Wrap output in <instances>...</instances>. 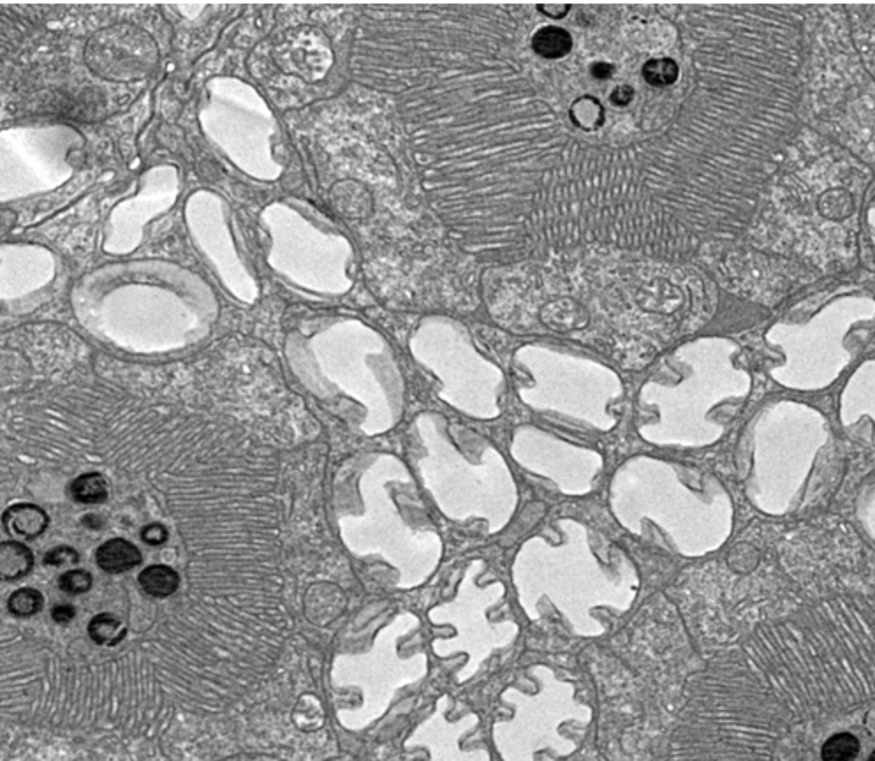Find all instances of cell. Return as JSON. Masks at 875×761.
Returning a JSON list of instances; mask_svg holds the SVG:
<instances>
[{"label":"cell","mask_w":875,"mask_h":761,"mask_svg":"<svg viewBox=\"0 0 875 761\" xmlns=\"http://www.w3.org/2000/svg\"><path fill=\"white\" fill-rule=\"evenodd\" d=\"M743 496L770 518H796L828 503L844 478L840 439L823 414L795 402L761 407L736 443Z\"/></svg>","instance_id":"1"},{"label":"cell","mask_w":875,"mask_h":761,"mask_svg":"<svg viewBox=\"0 0 875 761\" xmlns=\"http://www.w3.org/2000/svg\"><path fill=\"white\" fill-rule=\"evenodd\" d=\"M562 545L543 536L527 541L513 564V584L518 601L530 621H539V603L546 598L576 636L599 638L606 626L594 615L596 608L625 614L640 592V575L624 550L610 566L592 548V532L573 518L555 524Z\"/></svg>","instance_id":"2"},{"label":"cell","mask_w":875,"mask_h":761,"mask_svg":"<svg viewBox=\"0 0 875 761\" xmlns=\"http://www.w3.org/2000/svg\"><path fill=\"white\" fill-rule=\"evenodd\" d=\"M265 258L282 281L309 293L342 295L351 288L353 245L309 201L284 198L259 214Z\"/></svg>","instance_id":"3"},{"label":"cell","mask_w":875,"mask_h":761,"mask_svg":"<svg viewBox=\"0 0 875 761\" xmlns=\"http://www.w3.org/2000/svg\"><path fill=\"white\" fill-rule=\"evenodd\" d=\"M645 462L661 487L648 518L666 545L687 559L721 550L735 531V501L726 485L698 467L648 457Z\"/></svg>","instance_id":"4"},{"label":"cell","mask_w":875,"mask_h":761,"mask_svg":"<svg viewBox=\"0 0 875 761\" xmlns=\"http://www.w3.org/2000/svg\"><path fill=\"white\" fill-rule=\"evenodd\" d=\"M198 122L208 143L243 175L265 184L282 177L284 163L275 154L279 120L250 83L226 74L210 78Z\"/></svg>","instance_id":"5"},{"label":"cell","mask_w":875,"mask_h":761,"mask_svg":"<svg viewBox=\"0 0 875 761\" xmlns=\"http://www.w3.org/2000/svg\"><path fill=\"white\" fill-rule=\"evenodd\" d=\"M529 677L536 680V695L516 686H509L500 695V702L515 714L508 721L493 723L495 751L502 761H536V754L546 749L557 758H567L578 751V744L562 737L560 726H589L594 709L578 702L573 682L559 679L550 666H530Z\"/></svg>","instance_id":"6"},{"label":"cell","mask_w":875,"mask_h":761,"mask_svg":"<svg viewBox=\"0 0 875 761\" xmlns=\"http://www.w3.org/2000/svg\"><path fill=\"white\" fill-rule=\"evenodd\" d=\"M85 148V136L69 124L6 127L0 133V203L55 193L80 171Z\"/></svg>","instance_id":"7"},{"label":"cell","mask_w":875,"mask_h":761,"mask_svg":"<svg viewBox=\"0 0 875 761\" xmlns=\"http://www.w3.org/2000/svg\"><path fill=\"white\" fill-rule=\"evenodd\" d=\"M485 571V561L472 559L458 584L455 598L428 610V621L434 626L455 629V635L435 638L432 642L435 656L441 659L455 658L460 654L467 656V663L455 673L456 684L460 686L481 670L493 652L508 649L520 635V626L515 621L492 622L488 619V612L506 596V585L492 582L481 587L478 578Z\"/></svg>","instance_id":"8"},{"label":"cell","mask_w":875,"mask_h":761,"mask_svg":"<svg viewBox=\"0 0 875 761\" xmlns=\"http://www.w3.org/2000/svg\"><path fill=\"white\" fill-rule=\"evenodd\" d=\"M420 617L404 612L379 631L372 651L356 658H340L333 680L342 688L361 689L360 709L340 710L339 721L351 732H361L388 712L400 689L420 684L427 679V652H416L411 658H400L398 640L418 631Z\"/></svg>","instance_id":"9"},{"label":"cell","mask_w":875,"mask_h":761,"mask_svg":"<svg viewBox=\"0 0 875 761\" xmlns=\"http://www.w3.org/2000/svg\"><path fill=\"white\" fill-rule=\"evenodd\" d=\"M231 219L228 201L210 189H198L185 201L184 224L192 247L236 300L254 303L259 298L258 277L238 249Z\"/></svg>","instance_id":"10"},{"label":"cell","mask_w":875,"mask_h":761,"mask_svg":"<svg viewBox=\"0 0 875 761\" xmlns=\"http://www.w3.org/2000/svg\"><path fill=\"white\" fill-rule=\"evenodd\" d=\"M182 194V173L177 164L150 166L138 180L136 193L118 201L104 221L101 249L108 256H131L145 242L150 222L170 214Z\"/></svg>","instance_id":"11"},{"label":"cell","mask_w":875,"mask_h":761,"mask_svg":"<svg viewBox=\"0 0 875 761\" xmlns=\"http://www.w3.org/2000/svg\"><path fill=\"white\" fill-rule=\"evenodd\" d=\"M60 272V258L46 245L4 242L0 247L2 300L22 302L52 288Z\"/></svg>","instance_id":"12"},{"label":"cell","mask_w":875,"mask_h":761,"mask_svg":"<svg viewBox=\"0 0 875 761\" xmlns=\"http://www.w3.org/2000/svg\"><path fill=\"white\" fill-rule=\"evenodd\" d=\"M449 705L451 698L448 695L437 700L434 712L405 739V751L425 749L428 751L427 761H492V754L486 747L467 751L460 746L465 735L478 728V714L467 712L460 719L449 721Z\"/></svg>","instance_id":"13"},{"label":"cell","mask_w":875,"mask_h":761,"mask_svg":"<svg viewBox=\"0 0 875 761\" xmlns=\"http://www.w3.org/2000/svg\"><path fill=\"white\" fill-rule=\"evenodd\" d=\"M839 420L853 441L875 448V362L861 367L846 386Z\"/></svg>","instance_id":"14"},{"label":"cell","mask_w":875,"mask_h":761,"mask_svg":"<svg viewBox=\"0 0 875 761\" xmlns=\"http://www.w3.org/2000/svg\"><path fill=\"white\" fill-rule=\"evenodd\" d=\"M96 562L97 566L106 573L118 575V573L138 568L143 562V554H141L140 548L131 541L124 540V538H113V540L104 541L103 545L97 548Z\"/></svg>","instance_id":"15"},{"label":"cell","mask_w":875,"mask_h":761,"mask_svg":"<svg viewBox=\"0 0 875 761\" xmlns=\"http://www.w3.org/2000/svg\"><path fill=\"white\" fill-rule=\"evenodd\" d=\"M4 527L16 536L34 540L48 529L50 518L43 508L32 503H16L4 511Z\"/></svg>","instance_id":"16"},{"label":"cell","mask_w":875,"mask_h":761,"mask_svg":"<svg viewBox=\"0 0 875 761\" xmlns=\"http://www.w3.org/2000/svg\"><path fill=\"white\" fill-rule=\"evenodd\" d=\"M853 522L861 536L875 545V467L863 476L856 488Z\"/></svg>","instance_id":"17"},{"label":"cell","mask_w":875,"mask_h":761,"mask_svg":"<svg viewBox=\"0 0 875 761\" xmlns=\"http://www.w3.org/2000/svg\"><path fill=\"white\" fill-rule=\"evenodd\" d=\"M180 575L177 569L168 564H152L138 575L141 591L155 599H166L173 596L180 587Z\"/></svg>","instance_id":"18"},{"label":"cell","mask_w":875,"mask_h":761,"mask_svg":"<svg viewBox=\"0 0 875 761\" xmlns=\"http://www.w3.org/2000/svg\"><path fill=\"white\" fill-rule=\"evenodd\" d=\"M34 568V554L25 543L6 541L2 543V578L15 582L27 577Z\"/></svg>","instance_id":"19"},{"label":"cell","mask_w":875,"mask_h":761,"mask_svg":"<svg viewBox=\"0 0 875 761\" xmlns=\"http://www.w3.org/2000/svg\"><path fill=\"white\" fill-rule=\"evenodd\" d=\"M69 496L74 503L103 504L110 497L108 481L101 473H83L69 483Z\"/></svg>","instance_id":"20"},{"label":"cell","mask_w":875,"mask_h":761,"mask_svg":"<svg viewBox=\"0 0 875 761\" xmlns=\"http://www.w3.org/2000/svg\"><path fill=\"white\" fill-rule=\"evenodd\" d=\"M87 633L90 640L101 647H117L118 643L124 642L127 628L118 617L104 612V614H97L89 622Z\"/></svg>","instance_id":"21"},{"label":"cell","mask_w":875,"mask_h":761,"mask_svg":"<svg viewBox=\"0 0 875 761\" xmlns=\"http://www.w3.org/2000/svg\"><path fill=\"white\" fill-rule=\"evenodd\" d=\"M861 753V742L851 732H837L821 744V761H854Z\"/></svg>","instance_id":"22"},{"label":"cell","mask_w":875,"mask_h":761,"mask_svg":"<svg viewBox=\"0 0 875 761\" xmlns=\"http://www.w3.org/2000/svg\"><path fill=\"white\" fill-rule=\"evenodd\" d=\"M43 608H45V596H43V592L37 591L34 587L16 589L8 599L9 614L20 617V619L34 617Z\"/></svg>","instance_id":"23"},{"label":"cell","mask_w":875,"mask_h":761,"mask_svg":"<svg viewBox=\"0 0 875 761\" xmlns=\"http://www.w3.org/2000/svg\"><path fill=\"white\" fill-rule=\"evenodd\" d=\"M94 577L85 569H67L59 577V589L71 596L85 594L92 589Z\"/></svg>","instance_id":"24"},{"label":"cell","mask_w":875,"mask_h":761,"mask_svg":"<svg viewBox=\"0 0 875 761\" xmlns=\"http://www.w3.org/2000/svg\"><path fill=\"white\" fill-rule=\"evenodd\" d=\"M43 562H45V566H50V568L74 566L80 562V554L73 547L59 545V547H53L52 550L46 552Z\"/></svg>","instance_id":"25"},{"label":"cell","mask_w":875,"mask_h":761,"mask_svg":"<svg viewBox=\"0 0 875 761\" xmlns=\"http://www.w3.org/2000/svg\"><path fill=\"white\" fill-rule=\"evenodd\" d=\"M140 538L143 543H147L148 547H159L170 540V531L166 525L154 522V524L145 525L141 529Z\"/></svg>","instance_id":"26"},{"label":"cell","mask_w":875,"mask_h":761,"mask_svg":"<svg viewBox=\"0 0 875 761\" xmlns=\"http://www.w3.org/2000/svg\"><path fill=\"white\" fill-rule=\"evenodd\" d=\"M76 617V608L73 605H55L52 608V619L57 624H69Z\"/></svg>","instance_id":"27"},{"label":"cell","mask_w":875,"mask_h":761,"mask_svg":"<svg viewBox=\"0 0 875 761\" xmlns=\"http://www.w3.org/2000/svg\"><path fill=\"white\" fill-rule=\"evenodd\" d=\"M867 761H875V749L872 753L868 754Z\"/></svg>","instance_id":"28"}]
</instances>
